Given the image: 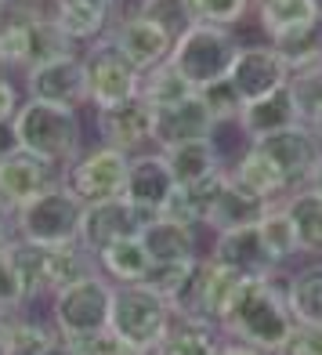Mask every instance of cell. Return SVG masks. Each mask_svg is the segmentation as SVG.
Instances as JSON below:
<instances>
[{
	"label": "cell",
	"mask_w": 322,
	"mask_h": 355,
	"mask_svg": "<svg viewBox=\"0 0 322 355\" xmlns=\"http://www.w3.org/2000/svg\"><path fill=\"white\" fill-rule=\"evenodd\" d=\"M289 330H294V315L286 309V294L279 276L271 279H243L232 297V309L221 322L224 341L250 345L265 355H276Z\"/></svg>",
	"instance_id": "cell-1"
},
{
	"label": "cell",
	"mask_w": 322,
	"mask_h": 355,
	"mask_svg": "<svg viewBox=\"0 0 322 355\" xmlns=\"http://www.w3.org/2000/svg\"><path fill=\"white\" fill-rule=\"evenodd\" d=\"M15 138L19 149L44 159L58 171H66L73 159L84 153V123L80 109H62V105H44V102H22L15 116Z\"/></svg>",
	"instance_id": "cell-2"
},
{
	"label": "cell",
	"mask_w": 322,
	"mask_h": 355,
	"mask_svg": "<svg viewBox=\"0 0 322 355\" xmlns=\"http://www.w3.org/2000/svg\"><path fill=\"white\" fill-rule=\"evenodd\" d=\"M243 276L232 268L217 265L211 254H203L192 261L185 283L178 286V294L170 297V312L178 322H188V327H211L221 330L224 315L232 309V297Z\"/></svg>",
	"instance_id": "cell-3"
},
{
	"label": "cell",
	"mask_w": 322,
	"mask_h": 355,
	"mask_svg": "<svg viewBox=\"0 0 322 355\" xmlns=\"http://www.w3.org/2000/svg\"><path fill=\"white\" fill-rule=\"evenodd\" d=\"M8 254H11L15 268H19L29 301L55 297L62 286H69V283H76V279H84V276L94 272V257L80 243L37 247V243H26V239H11Z\"/></svg>",
	"instance_id": "cell-4"
},
{
	"label": "cell",
	"mask_w": 322,
	"mask_h": 355,
	"mask_svg": "<svg viewBox=\"0 0 322 355\" xmlns=\"http://www.w3.org/2000/svg\"><path fill=\"white\" fill-rule=\"evenodd\" d=\"M112 297H116V286H112L98 268L91 276L76 279L69 286H62L51 297V327L62 341H87L94 334L109 330V315H112Z\"/></svg>",
	"instance_id": "cell-5"
},
{
	"label": "cell",
	"mask_w": 322,
	"mask_h": 355,
	"mask_svg": "<svg viewBox=\"0 0 322 355\" xmlns=\"http://www.w3.org/2000/svg\"><path fill=\"white\" fill-rule=\"evenodd\" d=\"M239 47H243V44L235 40L232 29L196 22L188 33H181L178 40H174V51H170L167 62L196 91H206V87L221 84V80H229Z\"/></svg>",
	"instance_id": "cell-6"
},
{
	"label": "cell",
	"mask_w": 322,
	"mask_h": 355,
	"mask_svg": "<svg viewBox=\"0 0 322 355\" xmlns=\"http://www.w3.org/2000/svg\"><path fill=\"white\" fill-rule=\"evenodd\" d=\"M80 225H84V203L58 182L29 200L22 211H15V239L37 247H69L80 243Z\"/></svg>",
	"instance_id": "cell-7"
},
{
	"label": "cell",
	"mask_w": 322,
	"mask_h": 355,
	"mask_svg": "<svg viewBox=\"0 0 322 355\" xmlns=\"http://www.w3.org/2000/svg\"><path fill=\"white\" fill-rule=\"evenodd\" d=\"M174 312L170 301L138 286H116V297H112V315H109V330L123 337L127 345L141 348L145 355H152L159 345L167 341V334L174 330Z\"/></svg>",
	"instance_id": "cell-8"
},
{
	"label": "cell",
	"mask_w": 322,
	"mask_h": 355,
	"mask_svg": "<svg viewBox=\"0 0 322 355\" xmlns=\"http://www.w3.org/2000/svg\"><path fill=\"white\" fill-rule=\"evenodd\" d=\"M80 55H84V73H87V105L94 112L116 109V105H127V102L141 98L145 73L109 37L94 40Z\"/></svg>",
	"instance_id": "cell-9"
},
{
	"label": "cell",
	"mask_w": 322,
	"mask_h": 355,
	"mask_svg": "<svg viewBox=\"0 0 322 355\" xmlns=\"http://www.w3.org/2000/svg\"><path fill=\"white\" fill-rule=\"evenodd\" d=\"M127 171H131V156L98 141V145H91V149H84L66 171H62V185H66L84 207H94V203L123 196Z\"/></svg>",
	"instance_id": "cell-10"
},
{
	"label": "cell",
	"mask_w": 322,
	"mask_h": 355,
	"mask_svg": "<svg viewBox=\"0 0 322 355\" xmlns=\"http://www.w3.org/2000/svg\"><path fill=\"white\" fill-rule=\"evenodd\" d=\"M250 145L261 149L271 164L279 167L289 192L308 189L315 167L322 164V138L312 131V127H304V123L289 127V131H279V135H268V138H257Z\"/></svg>",
	"instance_id": "cell-11"
},
{
	"label": "cell",
	"mask_w": 322,
	"mask_h": 355,
	"mask_svg": "<svg viewBox=\"0 0 322 355\" xmlns=\"http://www.w3.org/2000/svg\"><path fill=\"white\" fill-rule=\"evenodd\" d=\"M26 98L44 102V105H62V109H80L87 105V73H84V55H62L44 66L29 69L22 76Z\"/></svg>",
	"instance_id": "cell-12"
},
{
	"label": "cell",
	"mask_w": 322,
	"mask_h": 355,
	"mask_svg": "<svg viewBox=\"0 0 322 355\" xmlns=\"http://www.w3.org/2000/svg\"><path fill=\"white\" fill-rule=\"evenodd\" d=\"M229 84L239 94V102L247 105V102H257V98H265V94L286 87L289 84V66L268 40L265 44H243L235 55V66L229 73Z\"/></svg>",
	"instance_id": "cell-13"
},
{
	"label": "cell",
	"mask_w": 322,
	"mask_h": 355,
	"mask_svg": "<svg viewBox=\"0 0 322 355\" xmlns=\"http://www.w3.org/2000/svg\"><path fill=\"white\" fill-rule=\"evenodd\" d=\"M152 218L141 214L134 203L120 200H105V203H94L84 207V225H80V247H84L91 257L102 254L105 247L120 243V239H138L145 232V225Z\"/></svg>",
	"instance_id": "cell-14"
},
{
	"label": "cell",
	"mask_w": 322,
	"mask_h": 355,
	"mask_svg": "<svg viewBox=\"0 0 322 355\" xmlns=\"http://www.w3.org/2000/svg\"><path fill=\"white\" fill-rule=\"evenodd\" d=\"M94 131H98L102 145L120 149L127 156L156 149V145H152V105L141 102V98L127 102V105H116V109L94 112Z\"/></svg>",
	"instance_id": "cell-15"
},
{
	"label": "cell",
	"mask_w": 322,
	"mask_h": 355,
	"mask_svg": "<svg viewBox=\"0 0 322 355\" xmlns=\"http://www.w3.org/2000/svg\"><path fill=\"white\" fill-rule=\"evenodd\" d=\"M174 174L167 167V159L159 149H145L138 156H131V171H127V189H123V200L134 203L141 214L159 218L163 214L167 200L174 196Z\"/></svg>",
	"instance_id": "cell-16"
},
{
	"label": "cell",
	"mask_w": 322,
	"mask_h": 355,
	"mask_svg": "<svg viewBox=\"0 0 322 355\" xmlns=\"http://www.w3.org/2000/svg\"><path fill=\"white\" fill-rule=\"evenodd\" d=\"M62 182V171L44 164V159L29 153H11L8 159H0V207L4 211H22L29 200H37L40 192Z\"/></svg>",
	"instance_id": "cell-17"
},
{
	"label": "cell",
	"mask_w": 322,
	"mask_h": 355,
	"mask_svg": "<svg viewBox=\"0 0 322 355\" xmlns=\"http://www.w3.org/2000/svg\"><path fill=\"white\" fill-rule=\"evenodd\" d=\"M253 11L271 47L304 40L322 29V0H261L253 4Z\"/></svg>",
	"instance_id": "cell-18"
},
{
	"label": "cell",
	"mask_w": 322,
	"mask_h": 355,
	"mask_svg": "<svg viewBox=\"0 0 322 355\" xmlns=\"http://www.w3.org/2000/svg\"><path fill=\"white\" fill-rule=\"evenodd\" d=\"M206 254H211L217 265L239 272L243 279H271V276H279V265H276V257L268 254L261 232H257V225H250V229L217 232L214 247Z\"/></svg>",
	"instance_id": "cell-19"
},
{
	"label": "cell",
	"mask_w": 322,
	"mask_h": 355,
	"mask_svg": "<svg viewBox=\"0 0 322 355\" xmlns=\"http://www.w3.org/2000/svg\"><path fill=\"white\" fill-rule=\"evenodd\" d=\"M109 40L116 44L141 73L163 66V62L170 58V51H174V40L163 33V29H156L152 22H145L141 15H134V11H123L120 19L112 22Z\"/></svg>",
	"instance_id": "cell-20"
},
{
	"label": "cell",
	"mask_w": 322,
	"mask_h": 355,
	"mask_svg": "<svg viewBox=\"0 0 322 355\" xmlns=\"http://www.w3.org/2000/svg\"><path fill=\"white\" fill-rule=\"evenodd\" d=\"M217 123L206 109L203 94L196 91L192 98L167 105V109H152V145L156 149H167V145L178 141H192V138H214Z\"/></svg>",
	"instance_id": "cell-21"
},
{
	"label": "cell",
	"mask_w": 322,
	"mask_h": 355,
	"mask_svg": "<svg viewBox=\"0 0 322 355\" xmlns=\"http://www.w3.org/2000/svg\"><path fill=\"white\" fill-rule=\"evenodd\" d=\"M297 105H294V94L289 87H279L265 94L257 102H247L239 109V120H235V131L243 135L247 141H257V138H268V135H279V131H289L297 127Z\"/></svg>",
	"instance_id": "cell-22"
},
{
	"label": "cell",
	"mask_w": 322,
	"mask_h": 355,
	"mask_svg": "<svg viewBox=\"0 0 322 355\" xmlns=\"http://www.w3.org/2000/svg\"><path fill=\"white\" fill-rule=\"evenodd\" d=\"M159 153H163L178 189L206 182V178H214L217 171L229 167L224 156H221V149H217V138H192V141L167 145V149H159Z\"/></svg>",
	"instance_id": "cell-23"
},
{
	"label": "cell",
	"mask_w": 322,
	"mask_h": 355,
	"mask_svg": "<svg viewBox=\"0 0 322 355\" xmlns=\"http://www.w3.org/2000/svg\"><path fill=\"white\" fill-rule=\"evenodd\" d=\"M229 178H232L239 189H247L250 196L265 200V203H283L289 196L286 178L279 174V167L271 164L261 149H253L250 141H247V149L229 164Z\"/></svg>",
	"instance_id": "cell-24"
},
{
	"label": "cell",
	"mask_w": 322,
	"mask_h": 355,
	"mask_svg": "<svg viewBox=\"0 0 322 355\" xmlns=\"http://www.w3.org/2000/svg\"><path fill=\"white\" fill-rule=\"evenodd\" d=\"M138 239H141V247L149 250L152 265H181V261H196V257L203 254L196 229L178 225V221H167V218H152Z\"/></svg>",
	"instance_id": "cell-25"
},
{
	"label": "cell",
	"mask_w": 322,
	"mask_h": 355,
	"mask_svg": "<svg viewBox=\"0 0 322 355\" xmlns=\"http://www.w3.org/2000/svg\"><path fill=\"white\" fill-rule=\"evenodd\" d=\"M283 294H286V309L294 315V322L322 327V261H308L294 276H286Z\"/></svg>",
	"instance_id": "cell-26"
},
{
	"label": "cell",
	"mask_w": 322,
	"mask_h": 355,
	"mask_svg": "<svg viewBox=\"0 0 322 355\" xmlns=\"http://www.w3.org/2000/svg\"><path fill=\"white\" fill-rule=\"evenodd\" d=\"M268 207L271 203L250 196L247 189H239L232 178H229L224 189H221V196H217V203H214V211H211L206 229H214V236L217 232H232V229H250V225H257V221L265 218Z\"/></svg>",
	"instance_id": "cell-27"
},
{
	"label": "cell",
	"mask_w": 322,
	"mask_h": 355,
	"mask_svg": "<svg viewBox=\"0 0 322 355\" xmlns=\"http://www.w3.org/2000/svg\"><path fill=\"white\" fill-rule=\"evenodd\" d=\"M149 250L141 247V239H120V243L105 247L94 254V268L112 283V286H138L149 276Z\"/></svg>",
	"instance_id": "cell-28"
},
{
	"label": "cell",
	"mask_w": 322,
	"mask_h": 355,
	"mask_svg": "<svg viewBox=\"0 0 322 355\" xmlns=\"http://www.w3.org/2000/svg\"><path fill=\"white\" fill-rule=\"evenodd\" d=\"M283 207L297 229L301 254H312L315 261H322V196L312 189H301V192H289Z\"/></svg>",
	"instance_id": "cell-29"
},
{
	"label": "cell",
	"mask_w": 322,
	"mask_h": 355,
	"mask_svg": "<svg viewBox=\"0 0 322 355\" xmlns=\"http://www.w3.org/2000/svg\"><path fill=\"white\" fill-rule=\"evenodd\" d=\"M51 15H55L58 29L66 33V40L80 47V51L91 47L94 40L109 37L112 22H116L112 11H98V8H51Z\"/></svg>",
	"instance_id": "cell-30"
},
{
	"label": "cell",
	"mask_w": 322,
	"mask_h": 355,
	"mask_svg": "<svg viewBox=\"0 0 322 355\" xmlns=\"http://www.w3.org/2000/svg\"><path fill=\"white\" fill-rule=\"evenodd\" d=\"M29 11L11 4L8 19L0 22V73H29Z\"/></svg>",
	"instance_id": "cell-31"
},
{
	"label": "cell",
	"mask_w": 322,
	"mask_h": 355,
	"mask_svg": "<svg viewBox=\"0 0 322 355\" xmlns=\"http://www.w3.org/2000/svg\"><path fill=\"white\" fill-rule=\"evenodd\" d=\"M62 341V337L55 334L51 319H33V315H11L8 322V352L4 355H47L55 345Z\"/></svg>",
	"instance_id": "cell-32"
},
{
	"label": "cell",
	"mask_w": 322,
	"mask_h": 355,
	"mask_svg": "<svg viewBox=\"0 0 322 355\" xmlns=\"http://www.w3.org/2000/svg\"><path fill=\"white\" fill-rule=\"evenodd\" d=\"M257 232H261L265 247H268L271 257H276V265H279V268H283L286 261H294V257L301 254L297 229H294V221H289V214H286V207H283V203H271V207H268L265 218L257 221Z\"/></svg>",
	"instance_id": "cell-33"
},
{
	"label": "cell",
	"mask_w": 322,
	"mask_h": 355,
	"mask_svg": "<svg viewBox=\"0 0 322 355\" xmlns=\"http://www.w3.org/2000/svg\"><path fill=\"white\" fill-rule=\"evenodd\" d=\"M192 94H196V87H192L188 80L170 66V62L149 69V73H145V80H141V102H149L152 109L178 105V102L192 98Z\"/></svg>",
	"instance_id": "cell-34"
},
{
	"label": "cell",
	"mask_w": 322,
	"mask_h": 355,
	"mask_svg": "<svg viewBox=\"0 0 322 355\" xmlns=\"http://www.w3.org/2000/svg\"><path fill=\"white\" fill-rule=\"evenodd\" d=\"M134 15H141L145 22H152L156 29H163L170 40H178L181 33H188L196 26L192 15V0H134Z\"/></svg>",
	"instance_id": "cell-35"
},
{
	"label": "cell",
	"mask_w": 322,
	"mask_h": 355,
	"mask_svg": "<svg viewBox=\"0 0 322 355\" xmlns=\"http://www.w3.org/2000/svg\"><path fill=\"white\" fill-rule=\"evenodd\" d=\"M221 330L211 327H188V322H174L167 341L159 345L152 355H217L221 348Z\"/></svg>",
	"instance_id": "cell-36"
},
{
	"label": "cell",
	"mask_w": 322,
	"mask_h": 355,
	"mask_svg": "<svg viewBox=\"0 0 322 355\" xmlns=\"http://www.w3.org/2000/svg\"><path fill=\"white\" fill-rule=\"evenodd\" d=\"M289 94H294V105H297V120L304 127H312L322 120V62L312 69H301L289 76Z\"/></svg>",
	"instance_id": "cell-37"
},
{
	"label": "cell",
	"mask_w": 322,
	"mask_h": 355,
	"mask_svg": "<svg viewBox=\"0 0 322 355\" xmlns=\"http://www.w3.org/2000/svg\"><path fill=\"white\" fill-rule=\"evenodd\" d=\"M250 8H253V0H192V15H196V22L221 26V29L243 26Z\"/></svg>",
	"instance_id": "cell-38"
},
{
	"label": "cell",
	"mask_w": 322,
	"mask_h": 355,
	"mask_svg": "<svg viewBox=\"0 0 322 355\" xmlns=\"http://www.w3.org/2000/svg\"><path fill=\"white\" fill-rule=\"evenodd\" d=\"M26 304H29V297H26L22 276L4 247L0 250V315H19V312H26Z\"/></svg>",
	"instance_id": "cell-39"
},
{
	"label": "cell",
	"mask_w": 322,
	"mask_h": 355,
	"mask_svg": "<svg viewBox=\"0 0 322 355\" xmlns=\"http://www.w3.org/2000/svg\"><path fill=\"white\" fill-rule=\"evenodd\" d=\"M199 94H203V102H206V109H211V116H214L217 127H229V123L239 120V109H243V102H239V94L232 91L229 80H221V84L206 87V91H199Z\"/></svg>",
	"instance_id": "cell-40"
},
{
	"label": "cell",
	"mask_w": 322,
	"mask_h": 355,
	"mask_svg": "<svg viewBox=\"0 0 322 355\" xmlns=\"http://www.w3.org/2000/svg\"><path fill=\"white\" fill-rule=\"evenodd\" d=\"M199 257H203V254H199ZM188 268H192V261H181V265H149V276L141 279V286L170 301L174 294H178V286L185 283Z\"/></svg>",
	"instance_id": "cell-41"
},
{
	"label": "cell",
	"mask_w": 322,
	"mask_h": 355,
	"mask_svg": "<svg viewBox=\"0 0 322 355\" xmlns=\"http://www.w3.org/2000/svg\"><path fill=\"white\" fill-rule=\"evenodd\" d=\"M73 348H76V355H145L141 348L127 345L123 337H116L112 330L94 334V337H87V341H73Z\"/></svg>",
	"instance_id": "cell-42"
},
{
	"label": "cell",
	"mask_w": 322,
	"mask_h": 355,
	"mask_svg": "<svg viewBox=\"0 0 322 355\" xmlns=\"http://www.w3.org/2000/svg\"><path fill=\"white\" fill-rule=\"evenodd\" d=\"M276 355H322V327H304V322H294L286 345Z\"/></svg>",
	"instance_id": "cell-43"
},
{
	"label": "cell",
	"mask_w": 322,
	"mask_h": 355,
	"mask_svg": "<svg viewBox=\"0 0 322 355\" xmlns=\"http://www.w3.org/2000/svg\"><path fill=\"white\" fill-rule=\"evenodd\" d=\"M22 102H26V98H22V87L15 84L8 73H0V123H15Z\"/></svg>",
	"instance_id": "cell-44"
},
{
	"label": "cell",
	"mask_w": 322,
	"mask_h": 355,
	"mask_svg": "<svg viewBox=\"0 0 322 355\" xmlns=\"http://www.w3.org/2000/svg\"><path fill=\"white\" fill-rule=\"evenodd\" d=\"M51 8H98V11H112L120 19L123 0H51Z\"/></svg>",
	"instance_id": "cell-45"
},
{
	"label": "cell",
	"mask_w": 322,
	"mask_h": 355,
	"mask_svg": "<svg viewBox=\"0 0 322 355\" xmlns=\"http://www.w3.org/2000/svg\"><path fill=\"white\" fill-rule=\"evenodd\" d=\"M11 153H19V138H15L11 123H0V159H8Z\"/></svg>",
	"instance_id": "cell-46"
},
{
	"label": "cell",
	"mask_w": 322,
	"mask_h": 355,
	"mask_svg": "<svg viewBox=\"0 0 322 355\" xmlns=\"http://www.w3.org/2000/svg\"><path fill=\"white\" fill-rule=\"evenodd\" d=\"M11 239H15V214L0 207V250H4Z\"/></svg>",
	"instance_id": "cell-47"
},
{
	"label": "cell",
	"mask_w": 322,
	"mask_h": 355,
	"mask_svg": "<svg viewBox=\"0 0 322 355\" xmlns=\"http://www.w3.org/2000/svg\"><path fill=\"white\" fill-rule=\"evenodd\" d=\"M217 355H265V352H257L250 345H239V341H221Z\"/></svg>",
	"instance_id": "cell-48"
},
{
	"label": "cell",
	"mask_w": 322,
	"mask_h": 355,
	"mask_svg": "<svg viewBox=\"0 0 322 355\" xmlns=\"http://www.w3.org/2000/svg\"><path fill=\"white\" fill-rule=\"evenodd\" d=\"M8 322H11V315H0V355L8 352Z\"/></svg>",
	"instance_id": "cell-49"
},
{
	"label": "cell",
	"mask_w": 322,
	"mask_h": 355,
	"mask_svg": "<svg viewBox=\"0 0 322 355\" xmlns=\"http://www.w3.org/2000/svg\"><path fill=\"white\" fill-rule=\"evenodd\" d=\"M47 355H76V348H73L69 341H58V345H55L51 352H47Z\"/></svg>",
	"instance_id": "cell-50"
},
{
	"label": "cell",
	"mask_w": 322,
	"mask_h": 355,
	"mask_svg": "<svg viewBox=\"0 0 322 355\" xmlns=\"http://www.w3.org/2000/svg\"><path fill=\"white\" fill-rule=\"evenodd\" d=\"M308 189H312V192H319V196H322V164L315 167V174H312V182H308Z\"/></svg>",
	"instance_id": "cell-51"
},
{
	"label": "cell",
	"mask_w": 322,
	"mask_h": 355,
	"mask_svg": "<svg viewBox=\"0 0 322 355\" xmlns=\"http://www.w3.org/2000/svg\"><path fill=\"white\" fill-rule=\"evenodd\" d=\"M11 4H19V8H44V4H51V0H11Z\"/></svg>",
	"instance_id": "cell-52"
},
{
	"label": "cell",
	"mask_w": 322,
	"mask_h": 355,
	"mask_svg": "<svg viewBox=\"0 0 322 355\" xmlns=\"http://www.w3.org/2000/svg\"><path fill=\"white\" fill-rule=\"evenodd\" d=\"M8 11H11V0H0V22L8 19Z\"/></svg>",
	"instance_id": "cell-53"
},
{
	"label": "cell",
	"mask_w": 322,
	"mask_h": 355,
	"mask_svg": "<svg viewBox=\"0 0 322 355\" xmlns=\"http://www.w3.org/2000/svg\"><path fill=\"white\" fill-rule=\"evenodd\" d=\"M315 135H319V138H322V120H319V123H315Z\"/></svg>",
	"instance_id": "cell-54"
},
{
	"label": "cell",
	"mask_w": 322,
	"mask_h": 355,
	"mask_svg": "<svg viewBox=\"0 0 322 355\" xmlns=\"http://www.w3.org/2000/svg\"><path fill=\"white\" fill-rule=\"evenodd\" d=\"M253 4H261V0H253Z\"/></svg>",
	"instance_id": "cell-55"
}]
</instances>
